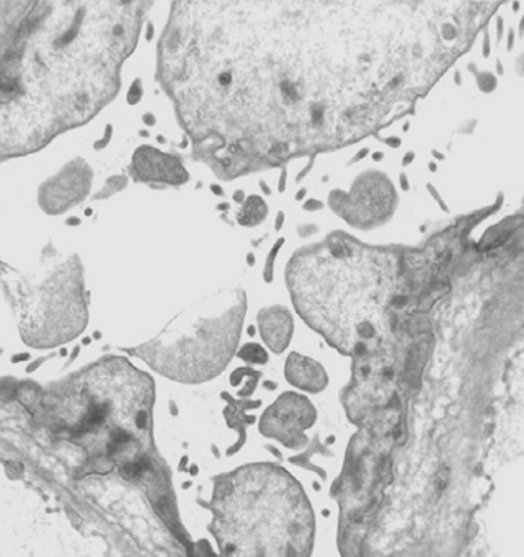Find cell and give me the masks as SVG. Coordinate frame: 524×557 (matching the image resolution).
<instances>
[{"label": "cell", "instance_id": "7", "mask_svg": "<svg viewBox=\"0 0 524 557\" xmlns=\"http://www.w3.org/2000/svg\"><path fill=\"white\" fill-rule=\"evenodd\" d=\"M260 334L273 352L280 353L288 347L293 335V318L285 305H268L258 314Z\"/></svg>", "mask_w": 524, "mask_h": 557}, {"label": "cell", "instance_id": "10", "mask_svg": "<svg viewBox=\"0 0 524 557\" xmlns=\"http://www.w3.org/2000/svg\"><path fill=\"white\" fill-rule=\"evenodd\" d=\"M240 357L245 358V359H252V362H258V363L266 362V355L263 352V348L258 347V345H247L242 352H240Z\"/></svg>", "mask_w": 524, "mask_h": 557}, {"label": "cell", "instance_id": "5", "mask_svg": "<svg viewBox=\"0 0 524 557\" xmlns=\"http://www.w3.org/2000/svg\"><path fill=\"white\" fill-rule=\"evenodd\" d=\"M395 191L389 180L376 172L359 177L349 191H334L330 206L338 216L356 227H373L384 222L394 211Z\"/></svg>", "mask_w": 524, "mask_h": 557}, {"label": "cell", "instance_id": "3", "mask_svg": "<svg viewBox=\"0 0 524 557\" xmlns=\"http://www.w3.org/2000/svg\"><path fill=\"white\" fill-rule=\"evenodd\" d=\"M216 533L227 557H307L312 518L285 472L252 467L217 489Z\"/></svg>", "mask_w": 524, "mask_h": 557}, {"label": "cell", "instance_id": "9", "mask_svg": "<svg viewBox=\"0 0 524 557\" xmlns=\"http://www.w3.org/2000/svg\"><path fill=\"white\" fill-rule=\"evenodd\" d=\"M268 215V207L260 196H249L247 201L240 207L237 212V221L242 226H256L265 220Z\"/></svg>", "mask_w": 524, "mask_h": 557}, {"label": "cell", "instance_id": "8", "mask_svg": "<svg viewBox=\"0 0 524 557\" xmlns=\"http://www.w3.org/2000/svg\"><path fill=\"white\" fill-rule=\"evenodd\" d=\"M288 378L291 379L294 384H298L299 387H304V389L315 391L324 387L327 382L325 371L322 369L319 363L312 362V359L304 358L301 355H291L288 359Z\"/></svg>", "mask_w": 524, "mask_h": 557}, {"label": "cell", "instance_id": "6", "mask_svg": "<svg viewBox=\"0 0 524 557\" xmlns=\"http://www.w3.org/2000/svg\"><path fill=\"white\" fill-rule=\"evenodd\" d=\"M133 173L139 182L183 185L188 172L177 156L165 154L154 147H141L133 157Z\"/></svg>", "mask_w": 524, "mask_h": 557}, {"label": "cell", "instance_id": "4", "mask_svg": "<svg viewBox=\"0 0 524 557\" xmlns=\"http://www.w3.org/2000/svg\"><path fill=\"white\" fill-rule=\"evenodd\" d=\"M245 310L244 289H221L183 310L159 335L133 352L167 378L207 381L236 353Z\"/></svg>", "mask_w": 524, "mask_h": 557}, {"label": "cell", "instance_id": "2", "mask_svg": "<svg viewBox=\"0 0 524 557\" xmlns=\"http://www.w3.org/2000/svg\"><path fill=\"white\" fill-rule=\"evenodd\" d=\"M398 269V254L335 232L298 250L286 281L294 308L310 329L358 359L378 343Z\"/></svg>", "mask_w": 524, "mask_h": 557}, {"label": "cell", "instance_id": "1", "mask_svg": "<svg viewBox=\"0 0 524 557\" xmlns=\"http://www.w3.org/2000/svg\"><path fill=\"white\" fill-rule=\"evenodd\" d=\"M449 4L173 2L157 79L221 180L368 138L428 90L459 49Z\"/></svg>", "mask_w": 524, "mask_h": 557}]
</instances>
